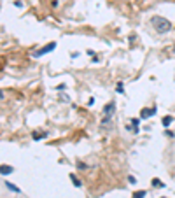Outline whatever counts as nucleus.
I'll use <instances>...</instances> for the list:
<instances>
[{"instance_id":"9","label":"nucleus","mask_w":175,"mask_h":198,"mask_svg":"<svg viewBox=\"0 0 175 198\" xmlns=\"http://www.w3.org/2000/svg\"><path fill=\"white\" fill-rule=\"evenodd\" d=\"M70 179H72V181H74V186H77V188L81 186V181H79V179H75V175H74V174H72V175H70Z\"/></svg>"},{"instance_id":"5","label":"nucleus","mask_w":175,"mask_h":198,"mask_svg":"<svg viewBox=\"0 0 175 198\" xmlns=\"http://www.w3.org/2000/svg\"><path fill=\"white\" fill-rule=\"evenodd\" d=\"M0 172H2L4 175H5V174H11V172H12V167H9V165H2Z\"/></svg>"},{"instance_id":"12","label":"nucleus","mask_w":175,"mask_h":198,"mask_svg":"<svg viewBox=\"0 0 175 198\" xmlns=\"http://www.w3.org/2000/svg\"><path fill=\"white\" fill-rule=\"evenodd\" d=\"M46 137V133H33V139L37 140V139H44Z\"/></svg>"},{"instance_id":"2","label":"nucleus","mask_w":175,"mask_h":198,"mask_svg":"<svg viewBox=\"0 0 175 198\" xmlns=\"http://www.w3.org/2000/svg\"><path fill=\"white\" fill-rule=\"evenodd\" d=\"M54 47H56V42H51V44H47V46L41 47L39 51H35V54H33V56H42V54H46V53H51Z\"/></svg>"},{"instance_id":"11","label":"nucleus","mask_w":175,"mask_h":198,"mask_svg":"<svg viewBox=\"0 0 175 198\" xmlns=\"http://www.w3.org/2000/svg\"><path fill=\"white\" fill-rule=\"evenodd\" d=\"M116 91H117V93H123V83H119L116 86Z\"/></svg>"},{"instance_id":"7","label":"nucleus","mask_w":175,"mask_h":198,"mask_svg":"<svg viewBox=\"0 0 175 198\" xmlns=\"http://www.w3.org/2000/svg\"><path fill=\"white\" fill-rule=\"evenodd\" d=\"M152 186H154V188H159V186H161V188H163V186H165V184H163V182H161V181H159V179H152Z\"/></svg>"},{"instance_id":"6","label":"nucleus","mask_w":175,"mask_h":198,"mask_svg":"<svg viewBox=\"0 0 175 198\" xmlns=\"http://www.w3.org/2000/svg\"><path fill=\"white\" fill-rule=\"evenodd\" d=\"M172 121H173V117H172V116H166L165 119H163V125H165V126H170V125H172Z\"/></svg>"},{"instance_id":"4","label":"nucleus","mask_w":175,"mask_h":198,"mask_svg":"<svg viewBox=\"0 0 175 198\" xmlns=\"http://www.w3.org/2000/svg\"><path fill=\"white\" fill-rule=\"evenodd\" d=\"M156 112V107H152V109H142V112H140V117L142 119H145V117H151V116Z\"/></svg>"},{"instance_id":"1","label":"nucleus","mask_w":175,"mask_h":198,"mask_svg":"<svg viewBox=\"0 0 175 198\" xmlns=\"http://www.w3.org/2000/svg\"><path fill=\"white\" fill-rule=\"evenodd\" d=\"M151 23L156 28V32H159V33H166V32L172 30V23L168 20H165V18H161V16H152Z\"/></svg>"},{"instance_id":"3","label":"nucleus","mask_w":175,"mask_h":198,"mask_svg":"<svg viewBox=\"0 0 175 198\" xmlns=\"http://www.w3.org/2000/svg\"><path fill=\"white\" fill-rule=\"evenodd\" d=\"M114 109H116V104L114 102H109V104L103 107V114H105V117H110V116L114 114Z\"/></svg>"},{"instance_id":"13","label":"nucleus","mask_w":175,"mask_h":198,"mask_svg":"<svg viewBox=\"0 0 175 198\" xmlns=\"http://www.w3.org/2000/svg\"><path fill=\"white\" fill-rule=\"evenodd\" d=\"M77 167L81 168V170H86V168H88L86 165H84V163H81V161H77Z\"/></svg>"},{"instance_id":"10","label":"nucleus","mask_w":175,"mask_h":198,"mask_svg":"<svg viewBox=\"0 0 175 198\" xmlns=\"http://www.w3.org/2000/svg\"><path fill=\"white\" fill-rule=\"evenodd\" d=\"M5 186H7V188H9L11 191H16V193H18V191H20V189L16 188V186H14V184H11V182H5Z\"/></svg>"},{"instance_id":"8","label":"nucleus","mask_w":175,"mask_h":198,"mask_svg":"<svg viewBox=\"0 0 175 198\" xmlns=\"http://www.w3.org/2000/svg\"><path fill=\"white\" fill-rule=\"evenodd\" d=\"M145 196V191H137L133 193V198H144Z\"/></svg>"}]
</instances>
